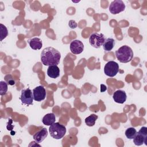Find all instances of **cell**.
Masks as SVG:
<instances>
[{
    "instance_id": "obj_1",
    "label": "cell",
    "mask_w": 147,
    "mask_h": 147,
    "mask_svg": "<svg viewBox=\"0 0 147 147\" xmlns=\"http://www.w3.org/2000/svg\"><path fill=\"white\" fill-rule=\"evenodd\" d=\"M61 59V54L55 48L48 47L44 48L41 53V61L46 66L57 65Z\"/></svg>"
},
{
    "instance_id": "obj_2",
    "label": "cell",
    "mask_w": 147,
    "mask_h": 147,
    "mask_svg": "<svg viewBox=\"0 0 147 147\" xmlns=\"http://www.w3.org/2000/svg\"><path fill=\"white\" fill-rule=\"evenodd\" d=\"M116 57L119 62L126 63L130 61L133 57V52L130 47L123 45L115 51Z\"/></svg>"
},
{
    "instance_id": "obj_3",
    "label": "cell",
    "mask_w": 147,
    "mask_h": 147,
    "mask_svg": "<svg viewBox=\"0 0 147 147\" xmlns=\"http://www.w3.org/2000/svg\"><path fill=\"white\" fill-rule=\"evenodd\" d=\"M49 131L50 135L52 138L59 140L65 136L66 133V127L59 122H54L50 125Z\"/></svg>"
},
{
    "instance_id": "obj_4",
    "label": "cell",
    "mask_w": 147,
    "mask_h": 147,
    "mask_svg": "<svg viewBox=\"0 0 147 147\" xmlns=\"http://www.w3.org/2000/svg\"><path fill=\"white\" fill-rule=\"evenodd\" d=\"M106 40L105 36L102 33L96 32L92 33L89 37L90 44L95 48H99Z\"/></svg>"
},
{
    "instance_id": "obj_5",
    "label": "cell",
    "mask_w": 147,
    "mask_h": 147,
    "mask_svg": "<svg viewBox=\"0 0 147 147\" xmlns=\"http://www.w3.org/2000/svg\"><path fill=\"white\" fill-rule=\"evenodd\" d=\"M133 142L137 146H140L145 144L147 145V127H142L133 138Z\"/></svg>"
},
{
    "instance_id": "obj_6",
    "label": "cell",
    "mask_w": 147,
    "mask_h": 147,
    "mask_svg": "<svg viewBox=\"0 0 147 147\" xmlns=\"http://www.w3.org/2000/svg\"><path fill=\"white\" fill-rule=\"evenodd\" d=\"M119 71L118 64L114 61L107 62L104 67V72L109 77L115 76Z\"/></svg>"
},
{
    "instance_id": "obj_7",
    "label": "cell",
    "mask_w": 147,
    "mask_h": 147,
    "mask_svg": "<svg viewBox=\"0 0 147 147\" xmlns=\"http://www.w3.org/2000/svg\"><path fill=\"white\" fill-rule=\"evenodd\" d=\"M109 9L113 14H118L125 9V5L121 0H115L111 2Z\"/></svg>"
},
{
    "instance_id": "obj_8",
    "label": "cell",
    "mask_w": 147,
    "mask_h": 147,
    "mask_svg": "<svg viewBox=\"0 0 147 147\" xmlns=\"http://www.w3.org/2000/svg\"><path fill=\"white\" fill-rule=\"evenodd\" d=\"M22 103L26 106H29L33 104V95L32 90L28 88L21 91V96L20 98Z\"/></svg>"
},
{
    "instance_id": "obj_9",
    "label": "cell",
    "mask_w": 147,
    "mask_h": 147,
    "mask_svg": "<svg viewBox=\"0 0 147 147\" xmlns=\"http://www.w3.org/2000/svg\"><path fill=\"white\" fill-rule=\"evenodd\" d=\"M33 99L35 101L41 102L45 99L46 96V91L45 88L42 86L36 87L33 90Z\"/></svg>"
},
{
    "instance_id": "obj_10",
    "label": "cell",
    "mask_w": 147,
    "mask_h": 147,
    "mask_svg": "<svg viewBox=\"0 0 147 147\" xmlns=\"http://www.w3.org/2000/svg\"><path fill=\"white\" fill-rule=\"evenodd\" d=\"M69 48L72 53L79 55L83 52L84 49V45L81 41L75 40L71 42Z\"/></svg>"
},
{
    "instance_id": "obj_11",
    "label": "cell",
    "mask_w": 147,
    "mask_h": 147,
    "mask_svg": "<svg viewBox=\"0 0 147 147\" xmlns=\"http://www.w3.org/2000/svg\"><path fill=\"white\" fill-rule=\"evenodd\" d=\"M113 98L116 103L122 104L126 102L127 95L124 91L118 90L113 93Z\"/></svg>"
},
{
    "instance_id": "obj_12",
    "label": "cell",
    "mask_w": 147,
    "mask_h": 147,
    "mask_svg": "<svg viewBox=\"0 0 147 147\" xmlns=\"http://www.w3.org/2000/svg\"><path fill=\"white\" fill-rule=\"evenodd\" d=\"M48 136V130L45 127H43L37 132H36L33 136L34 140L37 143H41L45 140Z\"/></svg>"
},
{
    "instance_id": "obj_13",
    "label": "cell",
    "mask_w": 147,
    "mask_h": 147,
    "mask_svg": "<svg viewBox=\"0 0 147 147\" xmlns=\"http://www.w3.org/2000/svg\"><path fill=\"white\" fill-rule=\"evenodd\" d=\"M30 47L34 50H39L42 47V42L40 38L34 37L28 40Z\"/></svg>"
},
{
    "instance_id": "obj_14",
    "label": "cell",
    "mask_w": 147,
    "mask_h": 147,
    "mask_svg": "<svg viewBox=\"0 0 147 147\" xmlns=\"http://www.w3.org/2000/svg\"><path fill=\"white\" fill-rule=\"evenodd\" d=\"M47 75L49 77L56 79L60 75V69L57 65L49 66L47 69Z\"/></svg>"
},
{
    "instance_id": "obj_15",
    "label": "cell",
    "mask_w": 147,
    "mask_h": 147,
    "mask_svg": "<svg viewBox=\"0 0 147 147\" xmlns=\"http://www.w3.org/2000/svg\"><path fill=\"white\" fill-rule=\"evenodd\" d=\"M56 117L53 113H48L44 116L42 119V123L47 126H50L55 122Z\"/></svg>"
},
{
    "instance_id": "obj_16",
    "label": "cell",
    "mask_w": 147,
    "mask_h": 147,
    "mask_svg": "<svg viewBox=\"0 0 147 147\" xmlns=\"http://www.w3.org/2000/svg\"><path fill=\"white\" fill-rule=\"evenodd\" d=\"M115 45V40L112 38H107L103 44V48L105 51L109 52L113 49Z\"/></svg>"
},
{
    "instance_id": "obj_17",
    "label": "cell",
    "mask_w": 147,
    "mask_h": 147,
    "mask_svg": "<svg viewBox=\"0 0 147 147\" xmlns=\"http://www.w3.org/2000/svg\"><path fill=\"white\" fill-rule=\"evenodd\" d=\"M98 115L94 114H91L90 116L87 117L85 119V121H84L85 123L88 126H93L95 124V122L98 119Z\"/></svg>"
},
{
    "instance_id": "obj_18",
    "label": "cell",
    "mask_w": 147,
    "mask_h": 147,
    "mask_svg": "<svg viewBox=\"0 0 147 147\" xmlns=\"http://www.w3.org/2000/svg\"><path fill=\"white\" fill-rule=\"evenodd\" d=\"M125 134L128 139H133L137 134V130L134 127H129L126 130Z\"/></svg>"
},
{
    "instance_id": "obj_19",
    "label": "cell",
    "mask_w": 147,
    "mask_h": 147,
    "mask_svg": "<svg viewBox=\"0 0 147 147\" xmlns=\"http://www.w3.org/2000/svg\"><path fill=\"white\" fill-rule=\"evenodd\" d=\"M7 84L6 82L1 81L0 82V94L1 95H4L6 94L7 91Z\"/></svg>"
},
{
    "instance_id": "obj_20",
    "label": "cell",
    "mask_w": 147,
    "mask_h": 147,
    "mask_svg": "<svg viewBox=\"0 0 147 147\" xmlns=\"http://www.w3.org/2000/svg\"><path fill=\"white\" fill-rule=\"evenodd\" d=\"M1 26V41H2L8 35V31L7 28L2 24H0Z\"/></svg>"
},
{
    "instance_id": "obj_21",
    "label": "cell",
    "mask_w": 147,
    "mask_h": 147,
    "mask_svg": "<svg viewBox=\"0 0 147 147\" xmlns=\"http://www.w3.org/2000/svg\"><path fill=\"white\" fill-rule=\"evenodd\" d=\"M68 25L71 29H75L77 27V23L75 20H70L69 21Z\"/></svg>"
},
{
    "instance_id": "obj_22",
    "label": "cell",
    "mask_w": 147,
    "mask_h": 147,
    "mask_svg": "<svg viewBox=\"0 0 147 147\" xmlns=\"http://www.w3.org/2000/svg\"><path fill=\"white\" fill-rule=\"evenodd\" d=\"M5 79H6V82L7 83V84H9V85L12 86V85H14V84H15V81H14V79L12 78V77H11V75L10 76V78H9V79H8V78L6 76V77H5Z\"/></svg>"
},
{
    "instance_id": "obj_23",
    "label": "cell",
    "mask_w": 147,
    "mask_h": 147,
    "mask_svg": "<svg viewBox=\"0 0 147 147\" xmlns=\"http://www.w3.org/2000/svg\"><path fill=\"white\" fill-rule=\"evenodd\" d=\"M100 89H102V90H100V91L101 92H103V91H105V90H107V87L106 86H105V85H103V84H101L100 85Z\"/></svg>"
}]
</instances>
